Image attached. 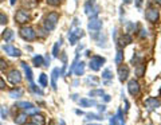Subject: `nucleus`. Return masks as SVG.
Listing matches in <instances>:
<instances>
[{
  "label": "nucleus",
  "mask_w": 161,
  "mask_h": 125,
  "mask_svg": "<svg viewBox=\"0 0 161 125\" xmlns=\"http://www.w3.org/2000/svg\"><path fill=\"white\" fill-rule=\"evenodd\" d=\"M101 28H102V20H101L98 16L90 18L89 23H87V30H89L90 36H91L93 39H97V36L99 35Z\"/></svg>",
  "instance_id": "obj_1"
},
{
  "label": "nucleus",
  "mask_w": 161,
  "mask_h": 125,
  "mask_svg": "<svg viewBox=\"0 0 161 125\" xmlns=\"http://www.w3.org/2000/svg\"><path fill=\"white\" fill-rule=\"evenodd\" d=\"M77 24H78V19H74L73 27L70 28V31H69V42H70V45H77V42H78L83 35H85L83 31H82V28H80V27H77Z\"/></svg>",
  "instance_id": "obj_2"
},
{
  "label": "nucleus",
  "mask_w": 161,
  "mask_h": 125,
  "mask_svg": "<svg viewBox=\"0 0 161 125\" xmlns=\"http://www.w3.org/2000/svg\"><path fill=\"white\" fill-rule=\"evenodd\" d=\"M58 20H59V15L56 12H50L48 15L43 20V26H45V30L47 31H52L54 28L58 24Z\"/></svg>",
  "instance_id": "obj_3"
},
{
  "label": "nucleus",
  "mask_w": 161,
  "mask_h": 125,
  "mask_svg": "<svg viewBox=\"0 0 161 125\" xmlns=\"http://www.w3.org/2000/svg\"><path fill=\"white\" fill-rule=\"evenodd\" d=\"M85 13L89 18H94V16H98L99 13V7L95 3V0H87L85 3Z\"/></svg>",
  "instance_id": "obj_4"
},
{
  "label": "nucleus",
  "mask_w": 161,
  "mask_h": 125,
  "mask_svg": "<svg viewBox=\"0 0 161 125\" xmlns=\"http://www.w3.org/2000/svg\"><path fill=\"white\" fill-rule=\"evenodd\" d=\"M20 36H22L24 40H27V42H32V40H35L36 39V32H35V30L32 28V27H30V26H24V27H22L20 28Z\"/></svg>",
  "instance_id": "obj_5"
},
{
  "label": "nucleus",
  "mask_w": 161,
  "mask_h": 125,
  "mask_svg": "<svg viewBox=\"0 0 161 125\" xmlns=\"http://www.w3.org/2000/svg\"><path fill=\"white\" fill-rule=\"evenodd\" d=\"M106 62V59L103 57H99V55H94L90 58V62H89V67L93 70V72H98V70L102 67V65Z\"/></svg>",
  "instance_id": "obj_6"
},
{
  "label": "nucleus",
  "mask_w": 161,
  "mask_h": 125,
  "mask_svg": "<svg viewBox=\"0 0 161 125\" xmlns=\"http://www.w3.org/2000/svg\"><path fill=\"white\" fill-rule=\"evenodd\" d=\"M18 108H20V109H23L26 112V114L28 116V114H31V116H34V114L38 113V108H36L34 104L31 102H26V101H22V102H18Z\"/></svg>",
  "instance_id": "obj_7"
},
{
  "label": "nucleus",
  "mask_w": 161,
  "mask_h": 125,
  "mask_svg": "<svg viewBox=\"0 0 161 125\" xmlns=\"http://www.w3.org/2000/svg\"><path fill=\"white\" fill-rule=\"evenodd\" d=\"M161 106V101L159 98H156V97H149V98L145 100V108L149 112H152V110H156L157 108Z\"/></svg>",
  "instance_id": "obj_8"
},
{
  "label": "nucleus",
  "mask_w": 161,
  "mask_h": 125,
  "mask_svg": "<svg viewBox=\"0 0 161 125\" xmlns=\"http://www.w3.org/2000/svg\"><path fill=\"white\" fill-rule=\"evenodd\" d=\"M28 20H30V13L24 11V9H19V11L15 13V22L19 23V24H24Z\"/></svg>",
  "instance_id": "obj_9"
},
{
  "label": "nucleus",
  "mask_w": 161,
  "mask_h": 125,
  "mask_svg": "<svg viewBox=\"0 0 161 125\" xmlns=\"http://www.w3.org/2000/svg\"><path fill=\"white\" fill-rule=\"evenodd\" d=\"M159 18H160V12H159V9H156V8H149L145 12V19L150 23H156L157 20H159Z\"/></svg>",
  "instance_id": "obj_10"
},
{
  "label": "nucleus",
  "mask_w": 161,
  "mask_h": 125,
  "mask_svg": "<svg viewBox=\"0 0 161 125\" xmlns=\"http://www.w3.org/2000/svg\"><path fill=\"white\" fill-rule=\"evenodd\" d=\"M7 78L11 83L16 85V83H20L22 82V73L19 70H11L8 74H7Z\"/></svg>",
  "instance_id": "obj_11"
},
{
  "label": "nucleus",
  "mask_w": 161,
  "mask_h": 125,
  "mask_svg": "<svg viewBox=\"0 0 161 125\" xmlns=\"http://www.w3.org/2000/svg\"><path fill=\"white\" fill-rule=\"evenodd\" d=\"M127 92H129L130 96H137L140 93V83L138 81L132 79L127 82Z\"/></svg>",
  "instance_id": "obj_12"
},
{
  "label": "nucleus",
  "mask_w": 161,
  "mask_h": 125,
  "mask_svg": "<svg viewBox=\"0 0 161 125\" xmlns=\"http://www.w3.org/2000/svg\"><path fill=\"white\" fill-rule=\"evenodd\" d=\"M3 50L5 51V54H8L9 57H20L22 55V51L16 47H13L12 45H4L3 46Z\"/></svg>",
  "instance_id": "obj_13"
},
{
  "label": "nucleus",
  "mask_w": 161,
  "mask_h": 125,
  "mask_svg": "<svg viewBox=\"0 0 161 125\" xmlns=\"http://www.w3.org/2000/svg\"><path fill=\"white\" fill-rule=\"evenodd\" d=\"M127 77H129V67L126 65H121L118 67V79L121 82H125L127 79Z\"/></svg>",
  "instance_id": "obj_14"
},
{
  "label": "nucleus",
  "mask_w": 161,
  "mask_h": 125,
  "mask_svg": "<svg viewBox=\"0 0 161 125\" xmlns=\"http://www.w3.org/2000/svg\"><path fill=\"white\" fill-rule=\"evenodd\" d=\"M20 65H22L23 70H24V73H26V78H27V81H28V83H32V82H34V77H32V70H31V67L27 65L26 62H22Z\"/></svg>",
  "instance_id": "obj_15"
},
{
  "label": "nucleus",
  "mask_w": 161,
  "mask_h": 125,
  "mask_svg": "<svg viewBox=\"0 0 161 125\" xmlns=\"http://www.w3.org/2000/svg\"><path fill=\"white\" fill-rule=\"evenodd\" d=\"M75 75H78V77H80V75H83L85 74V62H82V61H78V63L75 65V67H74V72H73Z\"/></svg>",
  "instance_id": "obj_16"
},
{
  "label": "nucleus",
  "mask_w": 161,
  "mask_h": 125,
  "mask_svg": "<svg viewBox=\"0 0 161 125\" xmlns=\"http://www.w3.org/2000/svg\"><path fill=\"white\" fill-rule=\"evenodd\" d=\"M59 74H60V70L58 69V67H55V69L52 70V73H51V86H52L54 90L58 89V86H56V79H58Z\"/></svg>",
  "instance_id": "obj_17"
},
{
  "label": "nucleus",
  "mask_w": 161,
  "mask_h": 125,
  "mask_svg": "<svg viewBox=\"0 0 161 125\" xmlns=\"http://www.w3.org/2000/svg\"><path fill=\"white\" fill-rule=\"evenodd\" d=\"M129 43H132V36H130L129 34H123V35L120 38V40H118V45L121 47H125V46L129 45Z\"/></svg>",
  "instance_id": "obj_18"
},
{
  "label": "nucleus",
  "mask_w": 161,
  "mask_h": 125,
  "mask_svg": "<svg viewBox=\"0 0 161 125\" xmlns=\"http://www.w3.org/2000/svg\"><path fill=\"white\" fill-rule=\"evenodd\" d=\"M31 120H32V123L35 124V125H46V120H45V117H43L42 114H39V113L34 114Z\"/></svg>",
  "instance_id": "obj_19"
},
{
  "label": "nucleus",
  "mask_w": 161,
  "mask_h": 125,
  "mask_svg": "<svg viewBox=\"0 0 161 125\" xmlns=\"http://www.w3.org/2000/svg\"><path fill=\"white\" fill-rule=\"evenodd\" d=\"M79 105L82 108H89V106H95L97 102L94 100H89V98H82L79 100Z\"/></svg>",
  "instance_id": "obj_20"
},
{
  "label": "nucleus",
  "mask_w": 161,
  "mask_h": 125,
  "mask_svg": "<svg viewBox=\"0 0 161 125\" xmlns=\"http://www.w3.org/2000/svg\"><path fill=\"white\" fill-rule=\"evenodd\" d=\"M15 123L18 125H24L27 123V114L20 113V114H18V116H15Z\"/></svg>",
  "instance_id": "obj_21"
},
{
  "label": "nucleus",
  "mask_w": 161,
  "mask_h": 125,
  "mask_svg": "<svg viewBox=\"0 0 161 125\" xmlns=\"http://www.w3.org/2000/svg\"><path fill=\"white\" fill-rule=\"evenodd\" d=\"M32 62L34 65H35L36 67H40V66H45V58H43L42 55H36L32 58Z\"/></svg>",
  "instance_id": "obj_22"
},
{
  "label": "nucleus",
  "mask_w": 161,
  "mask_h": 125,
  "mask_svg": "<svg viewBox=\"0 0 161 125\" xmlns=\"http://www.w3.org/2000/svg\"><path fill=\"white\" fill-rule=\"evenodd\" d=\"M3 38H4L5 42H9V40H12L13 39V31L12 30H9V28H7L3 31Z\"/></svg>",
  "instance_id": "obj_23"
},
{
  "label": "nucleus",
  "mask_w": 161,
  "mask_h": 125,
  "mask_svg": "<svg viewBox=\"0 0 161 125\" xmlns=\"http://www.w3.org/2000/svg\"><path fill=\"white\" fill-rule=\"evenodd\" d=\"M22 94H23V90L22 89H12V90H9V97L11 98H19V97H22Z\"/></svg>",
  "instance_id": "obj_24"
},
{
  "label": "nucleus",
  "mask_w": 161,
  "mask_h": 125,
  "mask_svg": "<svg viewBox=\"0 0 161 125\" xmlns=\"http://www.w3.org/2000/svg\"><path fill=\"white\" fill-rule=\"evenodd\" d=\"M30 89H31V92H34L35 94H39V96H43V94H45V93H43V90H42V89H39V87L36 86L34 82H32V83H30Z\"/></svg>",
  "instance_id": "obj_25"
},
{
  "label": "nucleus",
  "mask_w": 161,
  "mask_h": 125,
  "mask_svg": "<svg viewBox=\"0 0 161 125\" xmlns=\"http://www.w3.org/2000/svg\"><path fill=\"white\" fill-rule=\"evenodd\" d=\"M39 83H40V86L42 87H46L47 86V75L45 73H42L39 75Z\"/></svg>",
  "instance_id": "obj_26"
},
{
  "label": "nucleus",
  "mask_w": 161,
  "mask_h": 125,
  "mask_svg": "<svg viewBox=\"0 0 161 125\" xmlns=\"http://www.w3.org/2000/svg\"><path fill=\"white\" fill-rule=\"evenodd\" d=\"M105 92L102 89H95V90H90L89 92V96L90 97H95V96H103Z\"/></svg>",
  "instance_id": "obj_27"
},
{
  "label": "nucleus",
  "mask_w": 161,
  "mask_h": 125,
  "mask_svg": "<svg viewBox=\"0 0 161 125\" xmlns=\"http://www.w3.org/2000/svg\"><path fill=\"white\" fill-rule=\"evenodd\" d=\"M60 43H62V40H59V42H56L55 45H54V47H52V55H54V57H58V53H59Z\"/></svg>",
  "instance_id": "obj_28"
},
{
  "label": "nucleus",
  "mask_w": 161,
  "mask_h": 125,
  "mask_svg": "<svg viewBox=\"0 0 161 125\" xmlns=\"http://www.w3.org/2000/svg\"><path fill=\"white\" fill-rule=\"evenodd\" d=\"M122 58H123L122 50H118V51H117V57H116V63H117V65H121V62H122Z\"/></svg>",
  "instance_id": "obj_29"
},
{
  "label": "nucleus",
  "mask_w": 161,
  "mask_h": 125,
  "mask_svg": "<svg viewBox=\"0 0 161 125\" xmlns=\"http://www.w3.org/2000/svg\"><path fill=\"white\" fill-rule=\"evenodd\" d=\"M86 117H87V119L86 120H102V119H101V116H99V114H94V113H89V114H86Z\"/></svg>",
  "instance_id": "obj_30"
},
{
  "label": "nucleus",
  "mask_w": 161,
  "mask_h": 125,
  "mask_svg": "<svg viewBox=\"0 0 161 125\" xmlns=\"http://www.w3.org/2000/svg\"><path fill=\"white\" fill-rule=\"evenodd\" d=\"M117 119H118L121 125H125V120H123V114H122V110L121 109H118V112H117Z\"/></svg>",
  "instance_id": "obj_31"
},
{
  "label": "nucleus",
  "mask_w": 161,
  "mask_h": 125,
  "mask_svg": "<svg viewBox=\"0 0 161 125\" xmlns=\"http://www.w3.org/2000/svg\"><path fill=\"white\" fill-rule=\"evenodd\" d=\"M102 78H103V79H110V78H113V75H112V72H110L109 69H106L105 72L102 73Z\"/></svg>",
  "instance_id": "obj_32"
},
{
  "label": "nucleus",
  "mask_w": 161,
  "mask_h": 125,
  "mask_svg": "<svg viewBox=\"0 0 161 125\" xmlns=\"http://www.w3.org/2000/svg\"><path fill=\"white\" fill-rule=\"evenodd\" d=\"M7 23H8V16L0 12V24H7Z\"/></svg>",
  "instance_id": "obj_33"
},
{
  "label": "nucleus",
  "mask_w": 161,
  "mask_h": 125,
  "mask_svg": "<svg viewBox=\"0 0 161 125\" xmlns=\"http://www.w3.org/2000/svg\"><path fill=\"white\" fill-rule=\"evenodd\" d=\"M86 82H87V83H93L94 86H97V85H98V79H97L95 77H87Z\"/></svg>",
  "instance_id": "obj_34"
},
{
  "label": "nucleus",
  "mask_w": 161,
  "mask_h": 125,
  "mask_svg": "<svg viewBox=\"0 0 161 125\" xmlns=\"http://www.w3.org/2000/svg\"><path fill=\"white\" fill-rule=\"evenodd\" d=\"M60 2L62 0H46V3L48 6H52V7H58L59 4H60Z\"/></svg>",
  "instance_id": "obj_35"
},
{
  "label": "nucleus",
  "mask_w": 161,
  "mask_h": 125,
  "mask_svg": "<svg viewBox=\"0 0 161 125\" xmlns=\"http://www.w3.org/2000/svg\"><path fill=\"white\" fill-rule=\"evenodd\" d=\"M137 28V24L134 23H127V32H134Z\"/></svg>",
  "instance_id": "obj_36"
},
{
  "label": "nucleus",
  "mask_w": 161,
  "mask_h": 125,
  "mask_svg": "<svg viewBox=\"0 0 161 125\" xmlns=\"http://www.w3.org/2000/svg\"><path fill=\"white\" fill-rule=\"evenodd\" d=\"M144 72H145V66H142V65H141L140 67H138V69H137V75H138V77H142V74H144Z\"/></svg>",
  "instance_id": "obj_37"
},
{
  "label": "nucleus",
  "mask_w": 161,
  "mask_h": 125,
  "mask_svg": "<svg viewBox=\"0 0 161 125\" xmlns=\"http://www.w3.org/2000/svg\"><path fill=\"white\" fill-rule=\"evenodd\" d=\"M110 125H120L118 124V119H117V116H113L112 119H110Z\"/></svg>",
  "instance_id": "obj_38"
},
{
  "label": "nucleus",
  "mask_w": 161,
  "mask_h": 125,
  "mask_svg": "<svg viewBox=\"0 0 161 125\" xmlns=\"http://www.w3.org/2000/svg\"><path fill=\"white\" fill-rule=\"evenodd\" d=\"M7 66H8V63H7L4 59H2V58H0V70H4Z\"/></svg>",
  "instance_id": "obj_39"
},
{
  "label": "nucleus",
  "mask_w": 161,
  "mask_h": 125,
  "mask_svg": "<svg viewBox=\"0 0 161 125\" xmlns=\"http://www.w3.org/2000/svg\"><path fill=\"white\" fill-rule=\"evenodd\" d=\"M5 81L2 78V77H0V90H3V89H5Z\"/></svg>",
  "instance_id": "obj_40"
},
{
  "label": "nucleus",
  "mask_w": 161,
  "mask_h": 125,
  "mask_svg": "<svg viewBox=\"0 0 161 125\" xmlns=\"http://www.w3.org/2000/svg\"><path fill=\"white\" fill-rule=\"evenodd\" d=\"M140 32H141V34H140V36H141V38H144V36H148V34H146V30H141Z\"/></svg>",
  "instance_id": "obj_41"
},
{
  "label": "nucleus",
  "mask_w": 161,
  "mask_h": 125,
  "mask_svg": "<svg viewBox=\"0 0 161 125\" xmlns=\"http://www.w3.org/2000/svg\"><path fill=\"white\" fill-rule=\"evenodd\" d=\"M103 101H105V102H109V101H110V96H109V94H103Z\"/></svg>",
  "instance_id": "obj_42"
},
{
  "label": "nucleus",
  "mask_w": 161,
  "mask_h": 125,
  "mask_svg": "<svg viewBox=\"0 0 161 125\" xmlns=\"http://www.w3.org/2000/svg\"><path fill=\"white\" fill-rule=\"evenodd\" d=\"M141 4H142V0H136V7L137 8H141Z\"/></svg>",
  "instance_id": "obj_43"
},
{
  "label": "nucleus",
  "mask_w": 161,
  "mask_h": 125,
  "mask_svg": "<svg viewBox=\"0 0 161 125\" xmlns=\"http://www.w3.org/2000/svg\"><path fill=\"white\" fill-rule=\"evenodd\" d=\"M98 109L101 110V112H105V110H106V106H105V105H99Z\"/></svg>",
  "instance_id": "obj_44"
},
{
  "label": "nucleus",
  "mask_w": 161,
  "mask_h": 125,
  "mask_svg": "<svg viewBox=\"0 0 161 125\" xmlns=\"http://www.w3.org/2000/svg\"><path fill=\"white\" fill-rule=\"evenodd\" d=\"M123 2V4H130V3H132V0H122Z\"/></svg>",
  "instance_id": "obj_45"
},
{
  "label": "nucleus",
  "mask_w": 161,
  "mask_h": 125,
  "mask_svg": "<svg viewBox=\"0 0 161 125\" xmlns=\"http://www.w3.org/2000/svg\"><path fill=\"white\" fill-rule=\"evenodd\" d=\"M7 116V112H5V110H3L2 109V117H5Z\"/></svg>",
  "instance_id": "obj_46"
},
{
  "label": "nucleus",
  "mask_w": 161,
  "mask_h": 125,
  "mask_svg": "<svg viewBox=\"0 0 161 125\" xmlns=\"http://www.w3.org/2000/svg\"><path fill=\"white\" fill-rule=\"evenodd\" d=\"M59 124H60V125H66V123H65L63 120H59Z\"/></svg>",
  "instance_id": "obj_47"
},
{
  "label": "nucleus",
  "mask_w": 161,
  "mask_h": 125,
  "mask_svg": "<svg viewBox=\"0 0 161 125\" xmlns=\"http://www.w3.org/2000/svg\"><path fill=\"white\" fill-rule=\"evenodd\" d=\"M9 3H11V6H13L16 3V0H9Z\"/></svg>",
  "instance_id": "obj_48"
},
{
  "label": "nucleus",
  "mask_w": 161,
  "mask_h": 125,
  "mask_svg": "<svg viewBox=\"0 0 161 125\" xmlns=\"http://www.w3.org/2000/svg\"><path fill=\"white\" fill-rule=\"evenodd\" d=\"M156 3H157L159 6H161V0H156Z\"/></svg>",
  "instance_id": "obj_49"
},
{
  "label": "nucleus",
  "mask_w": 161,
  "mask_h": 125,
  "mask_svg": "<svg viewBox=\"0 0 161 125\" xmlns=\"http://www.w3.org/2000/svg\"><path fill=\"white\" fill-rule=\"evenodd\" d=\"M24 125H35V124H34V123H31V124H27V123H26Z\"/></svg>",
  "instance_id": "obj_50"
},
{
  "label": "nucleus",
  "mask_w": 161,
  "mask_h": 125,
  "mask_svg": "<svg viewBox=\"0 0 161 125\" xmlns=\"http://www.w3.org/2000/svg\"><path fill=\"white\" fill-rule=\"evenodd\" d=\"M89 125H98V124H89Z\"/></svg>",
  "instance_id": "obj_51"
},
{
  "label": "nucleus",
  "mask_w": 161,
  "mask_h": 125,
  "mask_svg": "<svg viewBox=\"0 0 161 125\" xmlns=\"http://www.w3.org/2000/svg\"><path fill=\"white\" fill-rule=\"evenodd\" d=\"M2 2H4V0H0V3H2Z\"/></svg>",
  "instance_id": "obj_52"
},
{
  "label": "nucleus",
  "mask_w": 161,
  "mask_h": 125,
  "mask_svg": "<svg viewBox=\"0 0 161 125\" xmlns=\"http://www.w3.org/2000/svg\"><path fill=\"white\" fill-rule=\"evenodd\" d=\"M160 96H161V92H160Z\"/></svg>",
  "instance_id": "obj_53"
},
{
  "label": "nucleus",
  "mask_w": 161,
  "mask_h": 125,
  "mask_svg": "<svg viewBox=\"0 0 161 125\" xmlns=\"http://www.w3.org/2000/svg\"><path fill=\"white\" fill-rule=\"evenodd\" d=\"M0 125H2V124H0Z\"/></svg>",
  "instance_id": "obj_54"
}]
</instances>
